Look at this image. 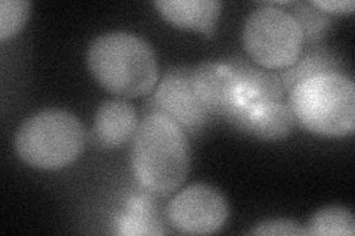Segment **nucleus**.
<instances>
[{
    "label": "nucleus",
    "instance_id": "4",
    "mask_svg": "<svg viewBox=\"0 0 355 236\" xmlns=\"http://www.w3.org/2000/svg\"><path fill=\"white\" fill-rule=\"evenodd\" d=\"M85 129L71 112L44 109L22 122L15 136L21 161L40 170H60L79 158Z\"/></svg>",
    "mask_w": 355,
    "mask_h": 236
},
{
    "label": "nucleus",
    "instance_id": "17",
    "mask_svg": "<svg viewBox=\"0 0 355 236\" xmlns=\"http://www.w3.org/2000/svg\"><path fill=\"white\" fill-rule=\"evenodd\" d=\"M250 235H266V236H305L308 235L306 228L304 229L301 224L292 221V220H284V219H277V220H268L259 223L257 228L250 230Z\"/></svg>",
    "mask_w": 355,
    "mask_h": 236
},
{
    "label": "nucleus",
    "instance_id": "5",
    "mask_svg": "<svg viewBox=\"0 0 355 236\" xmlns=\"http://www.w3.org/2000/svg\"><path fill=\"white\" fill-rule=\"evenodd\" d=\"M243 44L257 65L266 70H284L302 53L304 35L291 12L265 3L244 22Z\"/></svg>",
    "mask_w": 355,
    "mask_h": 236
},
{
    "label": "nucleus",
    "instance_id": "16",
    "mask_svg": "<svg viewBox=\"0 0 355 236\" xmlns=\"http://www.w3.org/2000/svg\"><path fill=\"white\" fill-rule=\"evenodd\" d=\"M30 15L27 0H2L0 2V40L17 36Z\"/></svg>",
    "mask_w": 355,
    "mask_h": 236
},
{
    "label": "nucleus",
    "instance_id": "15",
    "mask_svg": "<svg viewBox=\"0 0 355 236\" xmlns=\"http://www.w3.org/2000/svg\"><path fill=\"white\" fill-rule=\"evenodd\" d=\"M295 19L301 26L304 42L315 44L326 36L331 26V15L309 3H295Z\"/></svg>",
    "mask_w": 355,
    "mask_h": 236
},
{
    "label": "nucleus",
    "instance_id": "8",
    "mask_svg": "<svg viewBox=\"0 0 355 236\" xmlns=\"http://www.w3.org/2000/svg\"><path fill=\"white\" fill-rule=\"evenodd\" d=\"M191 86L212 116L228 118L237 104L241 78L228 62H203L191 71Z\"/></svg>",
    "mask_w": 355,
    "mask_h": 236
},
{
    "label": "nucleus",
    "instance_id": "14",
    "mask_svg": "<svg viewBox=\"0 0 355 236\" xmlns=\"http://www.w3.org/2000/svg\"><path fill=\"white\" fill-rule=\"evenodd\" d=\"M308 235L354 236L355 220L348 208L330 206L317 211L306 226Z\"/></svg>",
    "mask_w": 355,
    "mask_h": 236
},
{
    "label": "nucleus",
    "instance_id": "13",
    "mask_svg": "<svg viewBox=\"0 0 355 236\" xmlns=\"http://www.w3.org/2000/svg\"><path fill=\"white\" fill-rule=\"evenodd\" d=\"M343 64L336 53L326 48H314L299 55V58L293 65L280 71L279 78L284 87V91L291 92V89L301 83L306 78H313L323 74H342Z\"/></svg>",
    "mask_w": 355,
    "mask_h": 236
},
{
    "label": "nucleus",
    "instance_id": "12",
    "mask_svg": "<svg viewBox=\"0 0 355 236\" xmlns=\"http://www.w3.org/2000/svg\"><path fill=\"white\" fill-rule=\"evenodd\" d=\"M116 232L125 236L166 233L160 217V204L155 195L147 190L133 194L116 219Z\"/></svg>",
    "mask_w": 355,
    "mask_h": 236
},
{
    "label": "nucleus",
    "instance_id": "7",
    "mask_svg": "<svg viewBox=\"0 0 355 236\" xmlns=\"http://www.w3.org/2000/svg\"><path fill=\"white\" fill-rule=\"evenodd\" d=\"M191 71L187 66H175L166 71L147 102V114L162 112L184 130H202L212 114L200 102L191 86Z\"/></svg>",
    "mask_w": 355,
    "mask_h": 236
},
{
    "label": "nucleus",
    "instance_id": "2",
    "mask_svg": "<svg viewBox=\"0 0 355 236\" xmlns=\"http://www.w3.org/2000/svg\"><path fill=\"white\" fill-rule=\"evenodd\" d=\"M86 60L98 84L120 98L148 95L159 80L154 49L132 33L113 31L96 37L87 49Z\"/></svg>",
    "mask_w": 355,
    "mask_h": 236
},
{
    "label": "nucleus",
    "instance_id": "18",
    "mask_svg": "<svg viewBox=\"0 0 355 236\" xmlns=\"http://www.w3.org/2000/svg\"><path fill=\"white\" fill-rule=\"evenodd\" d=\"M311 5L324 10L329 15L352 14L355 8L354 0H314V2H311Z\"/></svg>",
    "mask_w": 355,
    "mask_h": 236
},
{
    "label": "nucleus",
    "instance_id": "11",
    "mask_svg": "<svg viewBox=\"0 0 355 236\" xmlns=\"http://www.w3.org/2000/svg\"><path fill=\"white\" fill-rule=\"evenodd\" d=\"M154 6L175 27L202 33L207 37L215 33L220 14L218 0H160Z\"/></svg>",
    "mask_w": 355,
    "mask_h": 236
},
{
    "label": "nucleus",
    "instance_id": "1",
    "mask_svg": "<svg viewBox=\"0 0 355 236\" xmlns=\"http://www.w3.org/2000/svg\"><path fill=\"white\" fill-rule=\"evenodd\" d=\"M190 161L185 130L162 112L147 114L132 140L130 164L138 185L155 197H168L185 182Z\"/></svg>",
    "mask_w": 355,
    "mask_h": 236
},
{
    "label": "nucleus",
    "instance_id": "6",
    "mask_svg": "<svg viewBox=\"0 0 355 236\" xmlns=\"http://www.w3.org/2000/svg\"><path fill=\"white\" fill-rule=\"evenodd\" d=\"M172 226L187 235H210L224 228L230 216L228 202L218 189L196 183L182 189L168 206Z\"/></svg>",
    "mask_w": 355,
    "mask_h": 236
},
{
    "label": "nucleus",
    "instance_id": "3",
    "mask_svg": "<svg viewBox=\"0 0 355 236\" xmlns=\"http://www.w3.org/2000/svg\"><path fill=\"white\" fill-rule=\"evenodd\" d=\"M288 107L308 131L324 138H345L355 130V87L343 74L306 78L288 92Z\"/></svg>",
    "mask_w": 355,
    "mask_h": 236
},
{
    "label": "nucleus",
    "instance_id": "9",
    "mask_svg": "<svg viewBox=\"0 0 355 236\" xmlns=\"http://www.w3.org/2000/svg\"><path fill=\"white\" fill-rule=\"evenodd\" d=\"M138 126L137 111L126 100H105L95 114L94 145L103 149L121 148L133 139Z\"/></svg>",
    "mask_w": 355,
    "mask_h": 236
},
{
    "label": "nucleus",
    "instance_id": "10",
    "mask_svg": "<svg viewBox=\"0 0 355 236\" xmlns=\"http://www.w3.org/2000/svg\"><path fill=\"white\" fill-rule=\"evenodd\" d=\"M296 118L291 107L280 100H265L250 108L234 126L261 140H282L296 127Z\"/></svg>",
    "mask_w": 355,
    "mask_h": 236
}]
</instances>
